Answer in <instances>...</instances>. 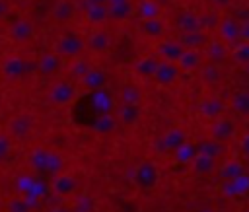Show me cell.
Segmentation results:
<instances>
[{
  "instance_id": "obj_1",
  "label": "cell",
  "mask_w": 249,
  "mask_h": 212,
  "mask_svg": "<svg viewBox=\"0 0 249 212\" xmlns=\"http://www.w3.org/2000/svg\"><path fill=\"white\" fill-rule=\"evenodd\" d=\"M29 165L33 173L43 175V177H56L58 173L64 171V158L49 148H35L29 154Z\"/></svg>"
},
{
  "instance_id": "obj_2",
  "label": "cell",
  "mask_w": 249,
  "mask_h": 212,
  "mask_svg": "<svg viewBox=\"0 0 249 212\" xmlns=\"http://www.w3.org/2000/svg\"><path fill=\"white\" fill-rule=\"evenodd\" d=\"M86 39L82 35H78L76 31H64L56 43H54V53H58L62 58L66 60H72V58H78L86 53Z\"/></svg>"
},
{
  "instance_id": "obj_3",
  "label": "cell",
  "mask_w": 249,
  "mask_h": 212,
  "mask_svg": "<svg viewBox=\"0 0 249 212\" xmlns=\"http://www.w3.org/2000/svg\"><path fill=\"white\" fill-rule=\"evenodd\" d=\"M132 181L140 191H154L160 183V167L152 159H142L134 165Z\"/></svg>"
},
{
  "instance_id": "obj_4",
  "label": "cell",
  "mask_w": 249,
  "mask_h": 212,
  "mask_svg": "<svg viewBox=\"0 0 249 212\" xmlns=\"http://www.w3.org/2000/svg\"><path fill=\"white\" fill-rule=\"evenodd\" d=\"M47 97L53 105L64 107V105H70L78 97V88L68 80H56L54 84H51V88L47 91Z\"/></svg>"
},
{
  "instance_id": "obj_5",
  "label": "cell",
  "mask_w": 249,
  "mask_h": 212,
  "mask_svg": "<svg viewBox=\"0 0 249 212\" xmlns=\"http://www.w3.org/2000/svg\"><path fill=\"white\" fill-rule=\"evenodd\" d=\"M88 105H89V109H91L93 119L99 117V115L115 113V109H117V103H115L113 93L107 91L105 88H103V89L89 91V93H88ZM93 119H91V121H93Z\"/></svg>"
},
{
  "instance_id": "obj_6",
  "label": "cell",
  "mask_w": 249,
  "mask_h": 212,
  "mask_svg": "<svg viewBox=\"0 0 249 212\" xmlns=\"http://www.w3.org/2000/svg\"><path fill=\"white\" fill-rule=\"evenodd\" d=\"M187 142V132L183 128H169L156 140V150L160 154H173L177 148H181Z\"/></svg>"
},
{
  "instance_id": "obj_7",
  "label": "cell",
  "mask_w": 249,
  "mask_h": 212,
  "mask_svg": "<svg viewBox=\"0 0 249 212\" xmlns=\"http://www.w3.org/2000/svg\"><path fill=\"white\" fill-rule=\"evenodd\" d=\"M6 128L14 140H23L29 136V132L33 128V117L29 113H18L8 121Z\"/></svg>"
},
{
  "instance_id": "obj_8",
  "label": "cell",
  "mask_w": 249,
  "mask_h": 212,
  "mask_svg": "<svg viewBox=\"0 0 249 212\" xmlns=\"http://www.w3.org/2000/svg\"><path fill=\"white\" fill-rule=\"evenodd\" d=\"M235 130H237L235 121L230 119V117H226V115H222V117L214 119L212 124H210V138L228 144V142L235 136Z\"/></svg>"
},
{
  "instance_id": "obj_9",
  "label": "cell",
  "mask_w": 249,
  "mask_h": 212,
  "mask_svg": "<svg viewBox=\"0 0 249 212\" xmlns=\"http://www.w3.org/2000/svg\"><path fill=\"white\" fill-rule=\"evenodd\" d=\"M239 29H241V21L233 16H226L220 19L216 31H218V39H222L226 45H235L239 43Z\"/></svg>"
},
{
  "instance_id": "obj_10",
  "label": "cell",
  "mask_w": 249,
  "mask_h": 212,
  "mask_svg": "<svg viewBox=\"0 0 249 212\" xmlns=\"http://www.w3.org/2000/svg\"><path fill=\"white\" fill-rule=\"evenodd\" d=\"M51 191H53V194H56V196L68 198V196H72V194L78 191V179H76L72 173L62 171V173H58L56 177H53V181H51Z\"/></svg>"
},
{
  "instance_id": "obj_11",
  "label": "cell",
  "mask_w": 249,
  "mask_h": 212,
  "mask_svg": "<svg viewBox=\"0 0 249 212\" xmlns=\"http://www.w3.org/2000/svg\"><path fill=\"white\" fill-rule=\"evenodd\" d=\"M181 76V68L177 62H171V60H160L158 68H156V74H154V82L158 86H171L177 82V78Z\"/></svg>"
},
{
  "instance_id": "obj_12",
  "label": "cell",
  "mask_w": 249,
  "mask_h": 212,
  "mask_svg": "<svg viewBox=\"0 0 249 212\" xmlns=\"http://www.w3.org/2000/svg\"><path fill=\"white\" fill-rule=\"evenodd\" d=\"M183 53H185V47H183V43L179 39H163V41H160L156 45V54L161 60L177 62Z\"/></svg>"
},
{
  "instance_id": "obj_13",
  "label": "cell",
  "mask_w": 249,
  "mask_h": 212,
  "mask_svg": "<svg viewBox=\"0 0 249 212\" xmlns=\"http://www.w3.org/2000/svg\"><path fill=\"white\" fill-rule=\"evenodd\" d=\"M218 191L228 196V198H235V196H243L249 193V173L237 177V179H231V181H222L218 185Z\"/></svg>"
},
{
  "instance_id": "obj_14",
  "label": "cell",
  "mask_w": 249,
  "mask_h": 212,
  "mask_svg": "<svg viewBox=\"0 0 249 212\" xmlns=\"http://www.w3.org/2000/svg\"><path fill=\"white\" fill-rule=\"evenodd\" d=\"M86 47L91 53H105L111 47V33L103 27H93L86 37Z\"/></svg>"
},
{
  "instance_id": "obj_15",
  "label": "cell",
  "mask_w": 249,
  "mask_h": 212,
  "mask_svg": "<svg viewBox=\"0 0 249 212\" xmlns=\"http://www.w3.org/2000/svg\"><path fill=\"white\" fill-rule=\"evenodd\" d=\"M64 66V58L58 54V53H45L39 60H37V72L41 74V76H45V78H51V76H54L60 68Z\"/></svg>"
},
{
  "instance_id": "obj_16",
  "label": "cell",
  "mask_w": 249,
  "mask_h": 212,
  "mask_svg": "<svg viewBox=\"0 0 249 212\" xmlns=\"http://www.w3.org/2000/svg\"><path fill=\"white\" fill-rule=\"evenodd\" d=\"M0 72L6 80H19L27 72V60H23L21 56H8L2 60Z\"/></svg>"
},
{
  "instance_id": "obj_17",
  "label": "cell",
  "mask_w": 249,
  "mask_h": 212,
  "mask_svg": "<svg viewBox=\"0 0 249 212\" xmlns=\"http://www.w3.org/2000/svg\"><path fill=\"white\" fill-rule=\"evenodd\" d=\"M33 35H35V25H33V21H29L25 18H21L10 25V39L14 43H19V45L29 43L33 39Z\"/></svg>"
},
{
  "instance_id": "obj_18",
  "label": "cell",
  "mask_w": 249,
  "mask_h": 212,
  "mask_svg": "<svg viewBox=\"0 0 249 212\" xmlns=\"http://www.w3.org/2000/svg\"><path fill=\"white\" fill-rule=\"evenodd\" d=\"M107 10H109V19L124 21L134 14V4L132 0H107Z\"/></svg>"
},
{
  "instance_id": "obj_19",
  "label": "cell",
  "mask_w": 249,
  "mask_h": 212,
  "mask_svg": "<svg viewBox=\"0 0 249 212\" xmlns=\"http://www.w3.org/2000/svg\"><path fill=\"white\" fill-rule=\"evenodd\" d=\"M80 86L89 93V91H95V89H103L107 86V72L101 70V68H89V72L80 80Z\"/></svg>"
},
{
  "instance_id": "obj_20",
  "label": "cell",
  "mask_w": 249,
  "mask_h": 212,
  "mask_svg": "<svg viewBox=\"0 0 249 212\" xmlns=\"http://www.w3.org/2000/svg\"><path fill=\"white\" fill-rule=\"evenodd\" d=\"M224 109H226V103L220 99V97H204L200 103H198V113L200 117L208 119V121H214L218 117L224 115Z\"/></svg>"
},
{
  "instance_id": "obj_21",
  "label": "cell",
  "mask_w": 249,
  "mask_h": 212,
  "mask_svg": "<svg viewBox=\"0 0 249 212\" xmlns=\"http://www.w3.org/2000/svg\"><path fill=\"white\" fill-rule=\"evenodd\" d=\"M228 54H230V49L222 39H210L204 47V56L208 58V62L220 64L228 58Z\"/></svg>"
},
{
  "instance_id": "obj_22",
  "label": "cell",
  "mask_w": 249,
  "mask_h": 212,
  "mask_svg": "<svg viewBox=\"0 0 249 212\" xmlns=\"http://www.w3.org/2000/svg\"><path fill=\"white\" fill-rule=\"evenodd\" d=\"M117 123H119L117 115H115V113H107V115L95 117V119L89 123V128H91L95 134L105 136V134H111V132L117 130Z\"/></svg>"
},
{
  "instance_id": "obj_23",
  "label": "cell",
  "mask_w": 249,
  "mask_h": 212,
  "mask_svg": "<svg viewBox=\"0 0 249 212\" xmlns=\"http://www.w3.org/2000/svg\"><path fill=\"white\" fill-rule=\"evenodd\" d=\"M175 27L181 31V33H187V31H195V29H202L200 27V16L191 12V10H181L177 16H175Z\"/></svg>"
},
{
  "instance_id": "obj_24",
  "label": "cell",
  "mask_w": 249,
  "mask_h": 212,
  "mask_svg": "<svg viewBox=\"0 0 249 212\" xmlns=\"http://www.w3.org/2000/svg\"><path fill=\"white\" fill-rule=\"evenodd\" d=\"M115 115L119 119L121 124L124 126H134L140 121V105H132V103H121L115 109Z\"/></svg>"
},
{
  "instance_id": "obj_25",
  "label": "cell",
  "mask_w": 249,
  "mask_h": 212,
  "mask_svg": "<svg viewBox=\"0 0 249 212\" xmlns=\"http://www.w3.org/2000/svg\"><path fill=\"white\" fill-rule=\"evenodd\" d=\"M76 14V4L72 0H56L54 6L51 8V18L58 23H66L74 18Z\"/></svg>"
},
{
  "instance_id": "obj_26",
  "label": "cell",
  "mask_w": 249,
  "mask_h": 212,
  "mask_svg": "<svg viewBox=\"0 0 249 212\" xmlns=\"http://www.w3.org/2000/svg\"><path fill=\"white\" fill-rule=\"evenodd\" d=\"M179 41L183 43L185 49H204L206 43L210 41L208 33L204 29H195V31H187L179 35Z\"/></svg>"
},
{
  "instance_id": "obj_27",
  "label": "cell",
  "mask_w": 249,
  "mask_h": 212,
  "mask_svg": "<svg viewBox=\"0 0 249 212\" xmlns=\"http://www.w3.org/2000/svg\"><path fill=\"white\" fill-rule=\"evenodd\" d=\"M202 60H204V54L200 53V49H185V53L181 54V58L177 60L179 68L185 70V72H193L196 68L202 66Z\"/></svg>"
},
{
  "instance_id": "obj_28",
  "label": "cell",
  "mask_w": 249,
  "mask_h": 212,
  "mask_svg": "<svg viewBox=\"0 0 249 212\" xmlns=\"http://www.w3.org/2000/svg\"><path fill=\"white\" fill-rule=\"evenodd\" d=\"M140 33L148 39H161L165 35V23L160 18H152V19H140L138 25Z\"/></svg>"
},
{
  "instance_id": "obj_29",
  "label": "cell",
  "mask_w": 249,
  "mask_h": 212,
  "mask_svg": "<svg viewBox=\"0 0 249 212\" xmlns=\"http://www.w3.org/2000/svg\"><path fill=\"white\" fill-rule=\"evenodd\" d=\"M245 173H247V169L239 159H228L218 167V175L222 181H231V179H237Z\"/></svg>"
},
{
  "instance_id": "obj_30",
  "label": "cell",
  "mask_w": 249,
  "mask_h": 212,
  "mask_svg": "<svg viewBox=\"0 0 249 212\" xmlns=\"http://www.w3.org/2000/svg\"><path fill=\"white\" fill-rule=\"evenodd\" d=\"M84 18L89 25L93 27H101L105 21H109V10H107V4H101V6H93V8H88L84 10Z\"/></svg>"
},
{
  "instance_id": "obj_31",
  "label": "cell",
  "mask_w": 249,
  "mask_h": 212,
  "mask_svg": "<svg viewBox=\"0 0 249 212\" xmlns=\"http://www.w3.org/2000/svg\"><path fill=\"white\" fill-rule=\"evenodd\" d=\"M158 64H160V60H158L154 54H146V56H142V58L136 60L134 72H136L140 78H154Z\"/></svg>"
},
{
  "instance_id": "obj_32",
  "label": "cell",
  "mask_w": 249,
  "mask_h": 212,
  "mask_svg": "<svg viewBox=\"0 0 249 212\" xmlns=\"http://www.w3.org/2000/svg\"><path fill=\"white\" fill-rule=\"evenodd\" d=\"M134 12L140 19H152V18H160L161 6L158 0H138Z\"/></svg>"
},
{
  "instance_id": "obj_33",
  "label": "cell",
  "mask_w": 249,
  "mask_h": 212,
  "mask_svg": "<svg viewBox=\"0 0 249 212\" xmlns=\"http://www.w3.org/2000/svg\"><path fill=\"white\" fill-rule=\"evenodd\" d=\"M191 169L196 173V175H208V173H212L214 169H216V159L214 158H210V156H206V154H196L195 156V159L191 161Z\"/></svg>"
},
{
  "instance_id": "obj_34",
  "label": "cell",
  "mask_w": 249,
  "mask_h": 212,
  "mask_svg": "<svg viewBox=\"0 0 249 212\" xmlns=\"http://www.w3.org/2000/svg\"><path fill=\"white\" fill-rule=\"evenodd\" d=\"M198 152H200V154H206V156H210V158H214V159H218V158L224 156L226 144L220 142V140L208 138V140H202V142L198 144Z\"/></svg>"
},
{
  "instance_id": "obj_35",
  "label": "cell",
  "mask_w": 249,
  "mask_h": 212,
  "mask_svg": "<svg viewBox=\"0 0 249 212\" xmlns=\"http://www.w3.org/2000/svg\"><path fill=\"white\" fill-rule=\"evenodd\" d=\"M198 154V144H191V142H185L181 148H177L173 152V159L175 163H189L195 159V156Z\"/></svg>"
},
{
  "instance_id": "obj_36",
  "label": "cell",
  "mask_w": 249,
  "mask_h": 212,
  "mask_svg": "<svg viewBox=\"0 0 249 212\" xmlns=\"http://www.w3.org/2000/svg\"><path fill=\"white\" fill-rule=\"evenodd\" d=\"M231 109L243 117H249V89H237L231 95Z\"/></svg>"
},
{
  "instance_id": "obj_37",
  "label": "cell",
  "mask_w": 249,
  "mask_h": 212,
  "mask_svg": "<svg viewBox=\"0 0 249 212\" xmlns=\"http://www.w3.org/2000/svg\"><path fill=\"white\" fill-rule=\"evenodd\" d=\"M33 208H37V202L29 200V198L23 196V194L14 196V198H10V200L6 202V212H29V210H33Z\"/></svg>"
},
{
  "instance_id": "obj_38",
  "label": "cell",
  "mask_w": 249,
  "mask_h": 212,
  "mask_svg": "<svg viewBox=\"0 0 249 212\" xmlns=\"http://www.w3.org/2000/svg\"><path fill=\"white\" fill-rule=\"evenodd\" d=\"M89 68H91L89 60H86L84 56H78V58H72V60H70L68 74H70L74 80H78V82H80V80L89 72Z\"/></svg>"
},
{
  "instance_id": "obj_39",
  "label": "cell",
  "mask_w": 249,
  "mask_h": 212,
  "mask_svg": "<svg viewBox=\"0 0 249 212\" xmlns=\"http://www.w3.org/2000/svg\"><path fill=\"white\" fill-rule=\"evenodd\" d=\"M230 54H231L233 62H237V64H241V66L249 64V43H245V41L235 43V45L231 47Z\"/></svg>"
},
{
  "instance_id": "obj_40",
  "label": "cell",
  "mask_w": 249,
  "mask_h": 212,
  "mask_svg": "<svg viewBox=\"0 0 249 212\" xmlns=\"http://www.w3.org/2000/svg\"><path fill=\"white\" fill-rule=\"evenodd\" d=\"M140 99H142V93L136 86L128 84L121 89V101L123 103H132V105H140Z\"/></svg>"
},
{
  "instance_id": "obj_41",
  "label": "cell",
  "mask_w": 249,
  "mask_h": 212,
  "mask_svg": "<svg viewBox=\"0 0 249 212\" xmlns=\"http://www.w3.org/2000/svg\"><path fill=\"white\" fill-rule=\"evenodd\" d=\"M95 210V198L91 194H82L72 204V212H93Z\"/></svg>"
},
{
  "instance_id": "obj_42",
  "label": "cell",
  "mask_w": 249,
  "mask_h": 212,
  "mask_svg": "<svg viewBox=\"0 0 249 212\" xmlns=\"http://www.w3.org/2000/svg\"><path fill=\"white\" fill-rule=\"evenodd\" d=\"M35 177H37V173H19V175L16 177V189L19 191V194H25V193L31 189Z\"/></svg>"
},
{
  "instance_id": "obj_43",
  "label": "cell",
  "mask_w": 249,
  "mask_h": 212,
  "mask_svg": "<svg viewBox=\"0 0 249 212\" xmlns=\"http://www.w3.org/2000/svg\"><path fill=\"white\" fill-rule=\"evenodd\" d=\"M12 140H14V138H12L8 132H6V134L0 132V161H4V159L8 158V154L12 152V146H14Z\"/></svg>"
},
{
  "instance_id": "obj_44",
  "label": "cell",
  "mask_w": 249,
  "mask_h": 212,
  "mask_svg": "<svg viewBox=\"0 0 249 212\" xmlns=\"http://www.w3.org/2000/svg\"><path fill=\"white\" fill-rule=\"evenodd\" d=\"M218 23H220V19H218V14H216V12H208V14L200 16V27H202L204 31H206L208 27H210V29H216Z\"/></svg>"
},
{
  "instance_id": "obj_45",
  "label": "cell",
  "mask_w": 249,
  "mask_h": 212,
  "mask_svg": "<svg viewBox=\"0 0 249 212\" xmlns=\"http://www.w3.org/2000/svg\"><path fill=\"white\" fill-rule=\"evenodd\" d=\"M202 78L206 80V82H218L220 80V68H218V64H214V62H210L208 66H204L202 68Z\"/></svg>"
},
{
  "instance_id": "obj_46",
  "label": "cell",
  "mask_w": 249,
  "mask_h": 212,
  "mask_svg": "<svg viewBox=\"0 0 249 212\" xmlns=\"http://www.w3.org/2000/svg\"><path fill=\"white\" fill-rule=\"evenodd\" d=\"M239 152H241V156L249 158V132H245V134L241 136V142H239Z\"/></svg>"
},
{
  "instance_id": "obj_47",
  "label": "cell",
  "mask_w": 249,
  "mask_h": 212,
  "mask_svg": "<svg viewBox=\"0 0 249 212\" xmlns=\"http://www.w3.org/2000/svg\"><path fill=\"white\" fill-rule=\"evenodd\" d=\"M239 41L249 43V19L241 21V29H239Z\"/></svg>"
},
{
  "instance_id": "obj_48",
  "label": "cell",
  "mask_w": 249,
  "mask_h": 212,
  "mask_svg": "<svg viewBox=\"0 0 249 212\" xmlns=\"http://www.w3.org/2000/svg\"><path fill=\"white\" fill-rule=\"evenodd\" d=\"M101 4H107V0H80L82 10H88V8H93V6H101Z\"/></svg>"
},
{
  "instance_id": "obj_49",
  "label": "cell",
  "mask_w": 249,
  "mask_h": 212,
  "mask_svg": "<svg viewBox=\"0 0 249 212\" xmlns=\"http://www.w3.org/2000/svg\"><path fill=\"white\" fill-rule=\"evenodd\" d=\"M8 12H10V4H8V0H0V19H4V18L8 16Z\"/></svg>"
},
{
  "instance_id": "obj_50",
  "label": "cell",
  "mask_w": 249,
  "mask_h": 212,
  "mask_svg": "<svg viewBox=\"0 0 249 212\" xmlns=\"http://www.w3.org/2000/svg\"><path fill=\"white\" fill-rule=\"evenodd\" d=\"M47 212H72V208H68L64 204H56V206H51Z\"/></svg>"
},
{
  "instance_id": "obj_51",
  "label": "cell",
  "mask_w": 249,
  "mask_h": 212,
  "mask_svg": "<svg viewBox=\"0 0 249 212\" xmlns=\"http://www.w3.org/2000/svg\"><path fill=\"white\" fill-rule=\"evenodd\" d=\"M196 212H214V210H210V208H200V210H196Z\"/></svg>"
},
{
  "instance_id": "obj_52",
  "label": "cell",
  "mask_w": 249,
  "mask_h": 212,
  "mask_svg": "<svg viewBox=\"0 0 249 212\" xmlns=\"http://www.w3.org/2000/svg\"><path fill=\"white\" fill-rule=\"evenodd\" d=\"M29 212H33V210H29Z\"/></svg>"
},
{
  "instance_id": "obj_53",
  "label": "cell",
  "mask_w": 249,
  "mask_h": 212,
  "mask_svg": "<svg viewBox=\"0 0 249 212\" xmlns=\"http://www.w3.org/2000/svg\"><path fill=\"white\" fill-rule=\"evenodd\" d=\"M247 212H249V210H247Z\"/></svg>"
}]
</instances>
